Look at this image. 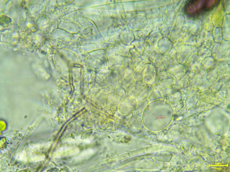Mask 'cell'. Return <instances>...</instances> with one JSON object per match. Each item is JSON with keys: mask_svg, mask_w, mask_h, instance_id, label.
<instances>
[{"mask_svg": "<svg viewBox=\"0 0 230 172\" xmlns=\"http://www.w3.org/2000/svg\"><path fill=\"white\" fill-rule=\"evenodd\" d=\"M11 21V19L9 17L5 15L2 16L1 18V24H2V25L8 24Z\"/></svg>", "mask_w": 230, "mask_h": 172, "instance_id": "7a4b0ae2", "label": "cell"}, {"mask_svg": "<svg viewBox=\"0 0 230 172\" xmlns=\"http://www.w3.org/2000/svg\"><path fill=\"white\" fill-rule=\"evenodd\" d=\"M220 2L218 0H188L184 5L183 12L189 17L198 18L213 9Z\"/></svg>", "mask_w": 230, "mask_h": 172, "instance_id": "6da1fadb", "label": "cell"}]
</instances>
